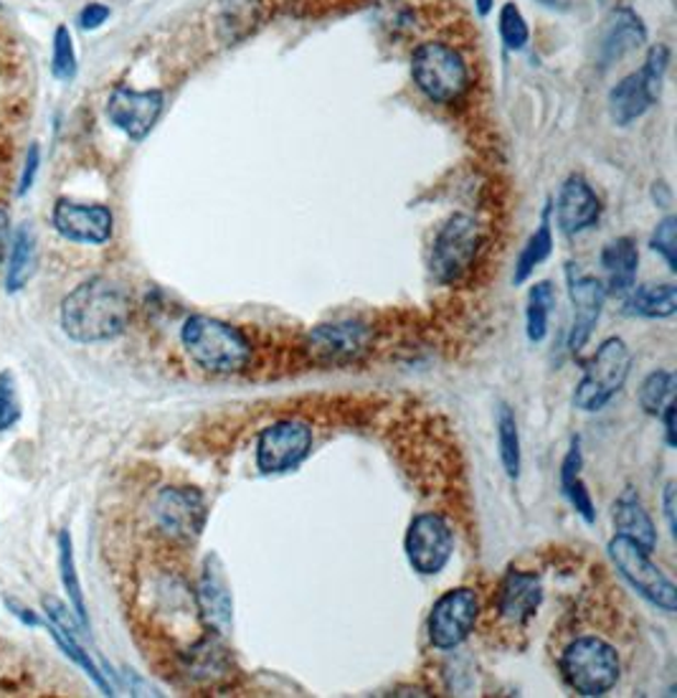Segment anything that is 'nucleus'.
<instances>
[{"label":"nucleus","instance_id":"1","mask_svg":"<svg viewBox=\"0 0 677 698\" xmlns=\"http://www.w3.org/2000/svg\"><path fill=\"white\" fill-rule=\"evenodd\" d=\"M129 295L108 278H92L71 290L61 303V328L77 344H102L125 333Z\"/></svg>","mask_w":677,"mask_h":698},{"label":"nucleus","instance_id":"2","mask_svg":"<svg viewBox=\"0 0 677 698\" xmlns=\"http://www.w3.org/2000/svg\"><path fill=\"white\" fill-rule=\"evenodd\" d=\"M181 344L195 367L208 373L228 376L244 371L251 361L247 333L211 315H191L181 328Z\"/></svg>","mask_w":677,"mask_h":698},{"label":"nucleus","instance_id":"3","mask_svg":"<svg viewBox=\"0 0 677 698\" xmlns=\"http://www.w3.org/2000/svg\"><path fill=\"white\" fill-rule=\"evenodd\" d=\"M558 671L578 696H603L617 686L622 663L614 645L597 635H584L566 645L558 657Z\"/></svg>","mask_w":677,"mask_h":698},{"label":"nucleus","instance_id":"4","mask_svg":"<svg viewBox=\"0 0 677 698\" xmlns=\"http://www.w3.org/2000/svg\"><path fill=\"white\" fill-rule=\"evenodd\" d=\"M411 77L427 100L454 104L470 92V67L456 48L427 42L411 54Z\"/></svg>","mask_w":677,"mask_h":698},{"label":"nucleus","instance_id":"5","mask_svg":"<svg viewBox=\"0 0 677 698\" xmlns=\"http://www.w3.org/2000/svg\"><path fill=\"white\" fill-rule=\"evenodd\" d=\"M667 67H670V48L665 44H655L647 52L644 67L634 71V75L624 77L609 92L611 123L627 127L634 120H640L659 100V94H663Z\"/></svg>","mask_w":677,"mask_h":698},{"label":"nucleus","instance_id":"6","mask_svg":"<svg viewBox=\"0 0 677 698\" xmlns=\"http://www.w3.org/2000/svg\"><path fill=\"white\" fill-rule=\"evenodd\" d=\"M632 369V353L622 338H607L586 363L584 379L574 392V404L582 412H599L622 392Z\"/></svg>","mask_w":677,"mask_h":698},{"label":"nucleus","instance_id":"7","mask_svg":"<svg viewBox=\"0 0 677 698\" xmlns=\"http://www.w3.org/2000/svg\"><path fill=\"white\" fill-rule=\"evenodd\" d=\"M483 247V229L470 214H454L439 229L431 247L429 270L439 285H456L475 264Z\"/></svg>","mask_w":677,"mask_h":698},{"label":"nucleus","instance_id":"8","mask_svg":"<svg viewBox=\"0 0 677 698\" xmlns=\"http://www.w3.org/2000/svg\"><path fill=\"white\" fill-rule=\"evenodd\" d=\"M607 551L619 574H622L624 579L630 582L644 599H647V603L659 607V610L667 615H673L677 610L675 582L659 570L655 562H652L647 551L640 549L637 543L624 539V536L619 533L609 541Z\"/></svg>","mask_w":677,"mask_h":698},{"label":"nucleus","instance_id":"9","mask_svg":"<svg viewBox=\"0 0 677 698\" xmlns=\"http://www.w3.org/2000/svg\"><path fill=\"white\" fill-rule=\"evenodd\" d=\"M313 452V429L300 419H277L257 437V468L264 475L297 470Z\"/></svg>","mask_w":677,"mask_h":698},{"label":"nucleus","instance_id":"10","mask_svg":"<svg viewBox=\"0 0 677 698\" xmlns=\"http://www.w3.org/2000/svg\"><path fill=\"white\" fill-rule=\"evenodd\" d=\"M479 617V597L475 589H447L431 607L427 620L429 643L439 651H452L472 635Z\"/></svg>","mask_w":677,"mask_h":698},{"label":"nucleus","instance_id":"11","mask_svg":"<svg viewBox=\"0 0 677 698\" xmlns=\"http://www.w3.org/2000/svg\"><path fill=\"white\" fill-rule=\"evenodd\" d=\"M404 551L411 570L435 576L450 564L454 551L452 526L439 514H419L411 518L404 539Z\"/></svg>","mask_w":677,"mask_h":698},{"label":"nucleus","instance_id":"12","mask_svg":"<svg viewBox=\"0 0 677 698\" xmlns=\"http://www.w3.org/2000/svg\"><path fill=\"white\" fill-rule=\"evenodd\" d=\"M373 333L361 320H338L315 326L307 333L305 348L309 359L325 367H346L369 351Z\"/></svg>","mask_w":677,"mask_h":698},{"label":"nucleus","instance_id":"13","mask_svg":"<svg viewBox=\"0 0 677 698\" xmlns=\"http://www.w3.org/2000/svg\"><path fill=\"white\" fill-rule=\"evenodd\" d=\"M158 529L176 541H195L206 526V498L195 488H162L153 503Z\"/></svg>","mask_w":677,"mask_h":698},{"label":"nucleus","instance_id":"14","mask_svg":"<svg viewBox=\"0 0 677 698\" xmlns=\"http://www.w3.org/2000/svg\"><path fill=\"white\" fill-rule=\"evenodd\" d=\"M195 605H199V615L208 632L226 638L232 632L234 622V597H232V584H228L226 566L218 554H208L203 559L201 566V579L199 592H195Z\"/></svg>","mask_w":677,"mask_h":698},{"label":"nucleus","instance_id":"15","mask_svg":"<svg viewBox=\"0 0 677 698\" xmlns=\"http://www.w3.org/2000/svg\"><path fill=\"white\" fill-rule=\"evenodd\" d=\"M162 112L160 89H137L117 87L108 100V117L114 127H120L129 140H143L158 123Z\"/></svg>","mask_w":677,"mask_h":698},{"label":"nucleus","instance_id":"16","mask_svg":"<svg viewBox=\"0 0 677 698\" xmlns=\"http://www.w3.org/2000/svg\"><path fill=\"white\" fill-rule=\"evenodd\" d=\"M112 211L100 204H77L59 199L54 206V226L61 237L77 245H104L112 237Z\"/></svg>","mask_w":677,"mask_h":698},{"label":"nucleus","instance_id":"17","mask_svg":"<svg viewBox=\"0 0 677 698\" xmlns=\"http://www.w3.org/2000/svg\"><path fill=\"white\" fill-rule=\"evenodd\" d=\"M543 599V582L535 572L508 570L497 587L495 607L503 620L512 624H526L538 612Z\"/></svg>","mask_w":677,"mask_h":698},{"label":"nucleus","instance_id":"18","mask_svg":"<svg viewBox=\"0 0 677 698\" xmlns=\"http://www.w3.org/2000/svg\"><path fill=\"white\" fill-rule=\"evenodd\" d=\"M571 303H574V326H571L568 336V348L574 353L582 351V348L589 344L594 328L601 318V307L607 303V288L603 282L591 278V274H578V278H571Z\"/></svg>","mask_w":677,"mask_h":698},{"label":"nucleus","instance_id":"19","mask_svg":"<svg viewBox=\"0 0 677 698\" xmlns=\"http://www.w3.org/2000/svg\"><path fill=\"white\" fill-rule=\"evenodd\" d=\"M601 214V201L584 176H568L566 183L561 185L558 204H556V218L564 234H578L589 229L599 222Z\"/></svg>","mask_w":677,"mask_h":698},{"label":"nucleus","instance_id":"20","mask_svg":"<svg viewBox=\"0 0 677 698\" xmlns=\"http://www.w3.org/2000/svg\"><path fill=\"white\" fill-rule=\"evenodd\" d=\"M647 42V29L632 8L619 5L603 19V29L599 36V59L603 64H614L624 59L627 54L637 52Z\"/></svg>","mask_w":677,"mask_h":698},{"label":"nucleus","instance_id":"21","mask_svg":"<svg viewBox=\"0 0 677 698\" xmlns=\"http://www.w3.org/2000/svg\"><path fill=\"white\" fill-rule=\"evenodd\" d=\"M267 19L264 0H218L216 36L224 46H236L249 38Z\"/></svg>","mask_w":677,"mask_h":698},{"label":"nucleus","instance_id":"22","mask_svg":"<svg viewBox=\"0 0 677 698\" xmlns=\"http://www.w3.org/2000/svg\"><path fill=\"white\" fill-rule=\"evenodd\" d=\"M601 267H603V288L611 297H624L627 292L634 290L637 282V267H640V251L637 245L630 237H619L609 241L601 249Z\"/></svg>","mask_w":677,"mask_h":698},{"label":"nucleus","instance_id":"23","mask_svg":"<svg viewBox=\"0 0 677 698\" xmlns=\"http://www.w3.org/2000/svg\"><path fill=\"white\" fill-rule=\"evenodd\" d=\"M183 673L191 680H206V684H216V680L228 678V673H232V657H228V651L222 645V635L208 632V638L191 645V651L183 653Z\"/></svg>","mask_w":677,"mask_h":698},{"label":"nucleus","instance_id":"24","mask_svg":"<svg viewBox=\"0 0 677 698\" xmlns=\"http://www.w3.org/2000/svg\"><path fill=\"white\" fill-rule=\"evenodd\" d=\"M614 526L617 533L637 543L640 549L652 554L657 547V531L647 510H644L640 495L634 488H627L614 503Z\"/></svg>","mask_w":677,"mask_h":698},{"label":"nucleus","instance_id":"25","mask_svg":"<svg viewBox=\"0 0 677 698\" xmlns=\"http://www.w3.org/2000/svg\"><path fill=\"white\" fill-rule=\"evenodd\" d=\"M582 468H584V454H582V440L574 437L571 442V450L566 452L564 462H561V491L568 498L571 506L578 516L584 518L586 524L597 521V508H594L591 493L586 488L584 477H582Z\"/></svg>","mask_w":677,"mask_h":698},{"label":"nucleus","instance_id":"26","mask_svg":"<svg viewBox=\"0 0 677 698\" xmlns=\"http://www.w3.org/2000/svg\"><path fill=\"white\" fill-rule=\"evenodd\" d=\"M624 297V313L634 315V318L663 320L673 318L677 313V288L673 282H667V285H642L627 292Z\"/></svg>","mask_w":677,"mask_h":698},{"label":"nucleus","instance_id":"27","mask_svg":"<svg viewBox=\"0 0 677 698\" xmlns=\"http://www.w3.org/2000/svg\"><path fill=\"white\" fill-rule=\"evenodd\" d=\"M551 251H553L551 206H545L543 218H541V224H538L535 234L528 239V245L523 247V251H520L518 264H516V274H512V282H516V285H523L530 274H533L538 267H541L545 259L551 257Z\"/></svg>","mask_w":677,"mask_h":698},{"label":"nucleus","instance_id":"28","mask_svg":"<svg viewBox=\"0 0 677 698\" xmlns=\"http://www.w3.org/2000/svg\"><path fill=\"white\" fill-rule=\"evenodd\" d=\"M497 450H500L505 475L516 481L520 475V465H523V452H520L516 412H512L508 404H500V409H497Z\"/></svg>","mask_w":677,"mask_h":698},{"label":"nucleus","instance_id":"29","mask_svg":"<svg viewBox=\"0 0 677 698\" xmlns=\"http://www.w3.org/2000/svg\"><path fill=\"white\" fill-rule=\"evenodd\" d=\"M553 305H556V290L549 280L535 282L528 292V311H526V333L530 344H541L549 336V318Z\"/></svg>","mask_w":677,"mask_h":698},{"label":"nucleus","instance_id":"30","mask_svg":"<svg viewBox=\"0 0 677 698\" xmlns=\"http://www.w3.org/2000/svg\"><path fill=\"white\" fill-rule=\"evenodd\" d=\"M34 257H36V239L31 224H23L13 239L11 267H8V290L15 292L26 285L34 274Z\"/></svg>","mask_w":677,"mask_h":698},{"label":"nucleus","instance_id":"31","mask_svg":"<svg viewBox=\"0 0 677 698\" xmlns=\"http://www.w3.org/2000/svg\"><path fill=\"white\" fill-rule=\"evenodd\" d=\"M675 386L677 379L673 371H652L640 386V407L652 417H659V412L675 399Z\"/></svg>","mask_w":677,"mask_h":698},{"label":"nucleus","instance_id":"32","mask_svg":"<svg viewBox=\"0 0 677 698\" xmlns=\"http://www.w3.org/2000/svg\"><path fill=\"white\" fill-rule=\"evenodd\" d=\"M59 551H61V554H59L61 582H64V587H67V592H69L71 605H75V610L81 617V622L87 624V605H84V595H81V587H79V579H77L75 551H71V539H69L67 531L59 536Z\"/></svg>","mask_w":677,"mask_h":698},{"label":"nucleus","instance_id":"33","mask_svg":"<svg viewBox=\"0 0 677 698\" xmlns=\"http://www.w3.org/2000/svg\"><path fill=\"white\" fill-rule=\"evenodd\" d=\"M497 23H500L503 44L508 46L510 52H520V48H526L530 38V29H528L523 11H520L516 3H505L500 8V19H497Z\"/></svg>","mask_w":677,"mask_h":698},{"label":"nucleus","instance_id":"34","mask_svg":"<svg viewBox=\"0 0 677 698\" xmlns=\"http://www.w3.org/2000/svg\"><path fill=\"white\" fill-rule=\"evenodd\" d=\"M52 71L59 82H71L77 77V52L75 42H71V34L67 26H59L54 34V59H52Z\"/></svg>","mask_w":677,"mask_h":698},{"label":"nucleus","instance_id":"35","mask_svg":"<svg viewBox=\"0 0 677 698\" xmlns=\"http://www.w3.org/2000/svg\"><path fill=\"white\" fill-rule=\"evenodd\" d=\"M650 247L657 251V255L665 257L667 267L673 272H677V218L675 216H665L663 222L657 224V229L652 232Z\"/></svg>","mask_w":677,"mask_h":698},{"label":"nucleus","instance_id":"36","mask_svg":"<svg viewBox=\"0 0 677 698\" xmlns=\"http://www.w3.org/2000/svg\"><path fill=\"white\" fill-rule=\"evenodd\" d=\"M21 419V404L15 396V381L11 371L0 373V432Z\"/></svg>","mask_w":677,"mask_h":698},{"label":"nucleus","instance_id":"37","mask_svg":"<svg viewBox=\"0 0 677 698\" xmlns=\"http://www.w3.org/2000/svg\"><path fill=\"white\" fill-rule=\"evenodd\" d=\"M108 19H110V8L108 5L89 3L84 11L79 13V26L87 29V31H94V29H100Z\"/></svg>","mask_w":677,"mask_h":698},{"label":"nucleus","instance_id":"38","mask_svg":"<svg viewBox=\"0 0 677 698\" xmlns=\"http://www.w3.org/2000/svg\"><path fill=\"white\" fill-rule=\"evenodd\" d=\"M38 164H41L38 148H36V145H31V148H29V156H26V166H23L21 185H19V193H21V196H23V193H29V191H31V185H34V181H36V173H38Z\"/></svg>","mask_w":677,"mask_h":698},{"label":"nucleus","instance_id":"39","mask_svg":"<svg viewBox=\"0 0 677 698\" xmlns=\"http://www.w3.org/2000/svg\"><path fill=\"white\" fill-rule=\"evenodd\" d=\"M663 508H665V518H667V529H670V533L675 536L677 533V524H675V483L673 481L665 485Z\"/></svg>","mask_w":677,"mask_h":698},{"label":"nucleus","instance_id":"40","mask_svg":"<svg viewBox=\"0 0 677 698\" xmlns=\"http://www.w3.org/2000/svg\"><path fill=\"white\" fill-rule=\"evenodd\" d=\"M675 399L667 404V407L659 412V417H663L665 421V440H667V448H677V437H675Z\"/></svg>","mask_w":677,"mask_h":698},{"label":"nucleus","instance_id":"41","mask_svg":"<svg viewBox=\"0 0 677 698\" xmlns=\"http://www.w3.org/2000/svg\"><path fill=\"white\" fill-rule=\"evenodd\" d=\"M8 232H11V218H8V211L0 206V262H3V257H5Z\"/></svg>","mask_w":677,"mask_h":698},{"label":"nucleus","instance_id":"42","mask_svg":"<svg viewBox=\"0 0 677 698\" xmlns=\"http://www.w3.org/2000/svg\"><path fill=\"white\" fill-rule=\"evenodd\" d=\"M538 3L551 8V11H568L571 0H538Z\"/></svg>","mask_w":677,"mask_h":698},{"label":"nucleus","instance_id":"43","mask_svg":"<svg viewBox=\"0 0 677 698\" xmlns=\"http://www.w3.org/2000/svg\"><path fill=\"white\" fill-rule=\"evenodd\" d=\"M493 3L495 0H475V8L479 15H489V11H493Z\"/></svg>","mask_w":677,"mask_h":698}]
</instances>
